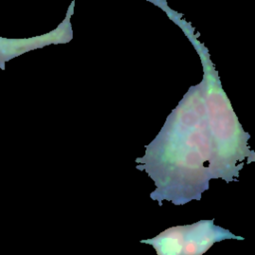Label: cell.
Here are the masks:
<instances>
[{"instance_id":"cell-1","label":"cell","mask_w":255,"mask_h":255,"mask_svg":"<svg viewBox=\"0 0 255 255\" xmlns=\"http://www.w3.org/2000/svg\"><path fill=\"white\" fill-rule=\"evenodd\" d=\"M204 225L196 223L192 226H177L164 231L150 240L158 255H200L216 241L219 229L213 221H204Z\"/></svg>"},{"instance_id":"cell-2","label":"cell","mask_w":255,"mask_h":255,"mask_svg":"<svg viewBox=\"0 0 255 255\" xmlns=\"http://www.w3.org/2000/svg\"><path fill=\"white\" fill-rule=\"evenodd\" d=\"M34 39H8L0 37V68L5 69V63L33 49Z\"/></svg>"}]
</instances>
